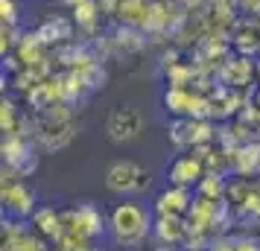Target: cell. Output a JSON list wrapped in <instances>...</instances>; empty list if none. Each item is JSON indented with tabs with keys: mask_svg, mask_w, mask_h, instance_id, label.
Instances as JSON below:
<instances>
[{
	"mask_svg": "<svg viewBox=\"0 0 260 251\" xmlns=\"http://www.w3.org/2000/svg\"><path fill=\"white\" fill-rule=\"evenodd\" d=\"M190 204H193L190 187H176V184H170V190H164L155 199V213L158 216H187Z\"/></svg>",
	"mask_w": 260,
	"mask_h": 251,
	"instance_id": "9",
	"label": "cell"
},
{
	"mask_svg": "<svg viewBox=\"0 0 260 251\" xmlns=\"http://www.w3.org/2000/svg\"><path fill=\"white\" fill-rule=\"evenodd\" d=\"M59 3H61V6H68V9H76L82 0H59Z\"/></svg>",
	"mask_w": 260,
	"mask_h": 251,
	"instance_id": "29",
	"label": "cell"
},
{
	"mask_svg": "<svg viewBox=\"0 0 260 251\" xmlns=\"http://www.w3.org/2000/svg\"><path fill=\"white\" fill-rule=\"evenodd\" d=\"M225 175H216V172H205V178L196 184V190L199 196H208V199H225V190H228V184H225Z\"/></svg>",
	"mask_w": 260,
	"mask_h": 251,
	"instance_id": "22",
	"label": "cell"
},
{
	"mask_svg": "<svg viewBox=\"0 0 260 251\" xmlns=\"http://www.w3.org/2000/svg\"><path fill=\"white\" fill-rule=\"evenodd\" d=\"M205 161L199 155H178L170 167H167V178L170 184H176V187H193V184H199L205 178Z\"/></svg>",
	"mask_w": 260,
	"mask_h": 251,
	"instance_id": "8",
	"label": "cell"
},
{
	"mask_svg": "<svg viewBox=\"0 0 260 251\" xmlns=\"http://www.w3.org/2000/svg\"><path fill=\"white\" fill-rule=\"evenodd\" d=\"M36 140L41 144V149H64L76 137V123L71 120H50V117H41L38 114L36 120Z\"/></svg>",
	"mask_w": 260,
	"mask_h": 251,
	"instance_id": "7",
	"label": "cell"
},
{
	"mask_svg": "<svg viewBox=\"0 0 260 251\" xmlns=\"http://www.w3.org/2000/svg\"><path fill=\"white\" fill-rule=\"evenodd\" d=\"M178 3H181V6H184V9H199V6H205V3H211V0H178Z\"/></svg>",
	"mask_w": 260,
	"mask_h": 251,
	"instance_id": "28",
	"label": "cell"
},
{
	"mask_svg": "<svg viewBox=\"0 0 260 251\" xmlns=\"http://www.w3.org/2000/svg\"><path fill=\"white\" fill-rule=\"evenodd\" d=\"M152 231L161 239V245H178L187 237V222L181 216H158L152 222Z\"/></svg>",
	"mask_w": 260,
	"mask_h": 251,
	"instance_id": "17",
	"label": "cell"
},
{
	"mask_svg": "<svg viewBox=\"0 0 260 251\" xmlns=\"http://www.w3.org/2000/svg\"><path fill=\"white\" fill-rule=\"evenodd\" d=\"M257 187H260V184H251L248 178H240V181H234V184H228L225 199H228V204H231L234 210H240V207H243L254 193H257Z\"/></svg>",
	"mask_w": 260,
	"mask_h": 251,
	"instance_id": "20",
	"label": "cell"
},
{
	"mask_svg": "<svg viewBox=\"0 0 260 251\" xmlns=\"http://www.w3.org/2000/svg\"><path fill=\"white\" fill-rule=\"evenodd\" d=\"M234 172L240 178L260 175V140H248L234 149Z\"/></svg>",
	"mask_w": 260,
	"mask_h": 251,
	"instance_id": "16",
	"label": "cell"
},
{
	"mask_svg": "<svg viewBox=\"0 0 260 251\" xmlns=\"http://www.w3.org/2000/svg\"><path fill=\"white\" fill-rule=\"evenodd\" d=\"M0 152H3V167L15 169L21 178L36 172L38 155H36V146H32V137H26V134H3Z\"/></svg>",
	"mask_w": 260,
	"mask_h": 251,
	"instance_id": "3",
	"label": "cell"
},
{
	"mask_svg": "<svg viewBox=\"0 0 260 251\" xmlns=\"http://www.w3.org/2000/svg\"><path fill=\"white\" fill-rule=\"evenodd\" d=\"M108 228L120 245H141L152 231V216L138 202H120L108 216Z\"/></svg>",
	"mask_w": 260,
	"mask_h": 251,
	"instance_id": "1",
	"label": "cell"
},
{
	"mask_svg": "<svg viewBox=\"0 0 260 251\" xmlns=\"http://www.w3.org/2000/svg\"><path fill=\"white\" fill-rule=\"evenodd\" d=\"M61 222H64V237H73V239H79V242H88V239L103 234V213L88 202L64 210Z\"/></svg>",
	"mask_w": 260,
	"mask_h": 251,
	"instance_id": "4",
	"label": "cell"
},
{
	"mask_svg": "<svg viewBox=\"0 0 260 251\" xmlns=\"http://www.w3.org/2000/svg\"><path fill=\"white\" fill-rule=\"evenodd\" d=\"M254 73H257V67H254L251 56H234V59H225L222 61L219 76H222L231 88H246V85H251Z\"/></svg>",
	"mask_w": 260,
	"mask_h": 251,
	"instance_id": "11",
	"label": "cell"
},
{
	"mask_svg": "<svg viewBox=\"0 0 260 251\" xmlns=\"http://www.w3.org/2000/svg\"><path fill=\"white\" fill-rule=\"evenodd\" d=\"M237 9H240L243 15L260 18V0H237Z\"/></svg>",
	"mask_w": 260,
	"mask_h": 251,
	"instance_id": "26",
	"label": "cell"
},
{
	"mask_svg": "<svg viewBox=\"0 0 260 251\" xmlns=\"http://www.w3.org/2000/svg\"><path fill=\"white\" fill-rule=\"evenodd\" d=\"M237 251H260V242L254 237H237Z\"/></svg>",
	"mask_w": 260,
	"mask_h": 251,
	"instance_id": "27",
	"label": "cell"
},
{
	"mask_svg": "<svg viewBox=\"0 0 260 251\" xmlns=\"http://www.w3.org/2000/svg\"><path fill=\"white\" fill-rule=\"evenodd\" d=\"M143 134V114L132 105H117L106 117V137L111 144H135Z\"/></svg>",
	"mask_w": 260,
	"mask_h": 251,
	"instance_id": "5",
	"label": "cell"
},
{
	"mask_svg": "<svg viewBox=\"0 0 260 251\" xmlns=\"http://www.w3.org/2000/svg\"><path fill=\"white\" fill-rule=\"evenodd\" d=\"M0 196H3L6 210L15 213L18 219L36 213V193L29 190L24 181H21V175L9 167H3V187H0Z\"/></svg>",
	"mask_w": 260,
	"mask_h": 251,
	"instance_id": "6",
	"label": "cell"
},
{
	"mask_svg": "<svg viewBox=\"0 0 260 251\" xmlns=\"http://www.w3.org/2000/svg\"><path fill=\"white\" fill-rule=\"evenodd\" d=\"M32 228H36V234H41V237H47V239H56V242L64 237L61 213H56L53 207H38L36 213H32Z\"/></svg>",
	"mask_w": 260,
	"mask_h": 251,
	"instance_id": "18",
	"label": "cell"
},
{
	"mask_svg": "<svg viewBox=\"0 0 260 251\" xmlns=\"http://www.w3.org/2000/svg\"><path fill=\"white\" fill-rule=\"evenodd\" d=\"M3 251H47L44 248V242L36 237V234H18V237H9L3 239Z\"/></svg>",
	"mask_w": 260,
	"mask_h": 251,
	"instance_id": "23",
	"label": "cell"
},
{
	"mask_svg": "<svg viewBox=\"0 0 260 251\" xmlns=\"http://www.w3.org/2000/svg\"><path fill=\"white\" fill-rule=\"evenodd\" d=\"M0 18H3V24L18 26V3L15 0H0Z\"/></svg>",
	"mask_w": 260,
	"mask_h": 251,
	"instance_id": "24",
	"label": "cell"
},
{
	"mask_svg": "<svg viewBox=\"0 0 260 251\" xmlns=\"http://www.w3.org/2000/svg\"><path fill=\"white\" fill-rule=\"evenodd\" d=\"M73 29H76V24H73V18H61V15H53V18H47V21H41L38 24V38L47 44V47H56V44H68L73 38Z\"/></svg>",
	"mask_w": 260,
	"mask_h": 251,
	"instance_id": "10",
	"label": "cell"
},
{
	"mask_svg": "<svg viewBox=\"0 0 260 251\" xmlns=\"http://www.w3.org/2000/svg\"><path fill=\"white\" fill-rule=\"evenodd\" d=\"M152 184L146 167H141L138 161L132 158H123V161H114L111 167L106 169V187L117 196H129V193H143Z\"/></svg>",
	"mask_w": 260,
	"mask_h": 251,
	"instance_id": "2",
	"label": "cell"
},
{
	"mask_svg": "<svg viewBox=\"0 0 260 251\" xmlns=\"http://www.w3.org/2000/svg\"><path fill=\"white\" fill-rule=\"evenodd\" d=\"M202 91H193V88H178V85H167L164 91V105L170 114L176 117H190L193 108H196V99H199Z\"/></svg>",
	"mask_w": 260,
	"mask_h": 251,
	"instance_id": "13",
	"label": "cell"
},
{
	"mask_svg": "<svg viewBox=\"0 0 260 251\" xmlns=\"http://www.w3.org/2000/svg\"><path fill=\"white\" fill-rule=\"evenodd\" d=\"M100 15H103L100 0H82L76 9H71L73 24H76V29H79L85 38H96L100 35Z\"/></svg>",
	"mask_w": 260,
	"mask_h": 251,
	"instance_id": "14",
	"label": "cell"
},
{
	"mask_svg": "<svg viewBox=\"0 0 260 251\" xmlns=\"http://www.w3.org/2000/svg\"><path fill=\"white\" fill-rule=\"evenodd\" d=\"M155 251H173V245H161V248H155Z\"/></svg>",
	"mask_w": 260,
	"mask_h": 251,
	"instance_id": "30",
	"label": "cell"
},
{
	"mask_svg": "<svg viewBox=\"0 0 260 251\" xmlns=\"http://www.w3.org/2000/svg\"><path fill=\"white\" fill-rule=\"evenodd\" d=\"M149 9H152V0H117V12H114V21L126 26H138V29H146V21H149Z\"/></svg>",
	"mask_w": 260,
	"mask_h": 251,
	"instance_id": "15",
	"label": "cell"
},
{
	"mask_svg": "<svg viewBox=\"0 0 260 251\" xmlns=\"http://www.w3.org/2000/svg\"><path fill=\"white\" fill-rule=\"evenodd\" d=\"M21 123H24V117L18 114V105L3 96L0 99V129H3V134H15L21 129Z\"/></svg>",
	"mask_w": 260,
	"mask_h": 251,
	"instance_id": "21",
	"label": "cell"
},
{
	"mask_svg": "<svg viewBox=\"0 0 260 251\" xmlns=\"http://www.w3.org/2000/svg\"><path fill=\"white\" fill-rule=\"evenodd\" d=\"M231 44L240 56H251V53H260V21L254 18H246L234 24V32H231Z\"/></svg>",
	"mask_w": 260,
	"mask_h": 251,
	"instance_id": "12",
	"label": "cell"
},
{
	"mask_svg": "<svg viewBox=\"0 0 260 251\" xmlns=\"http://www.w3.org/2000/svg\"><path fill=\"white\" fill-rule=\"evenodd\" d=\"M79 76H82V82L88 91H103L108 82V70H106V64H103V59H96L91 61V64H85V67H79Z\"/></svg>",
	"mask_w": 260,
	"mask_h": 251,
	"instance_id": "19",
	"label": "cell"
},
{
	"mask_svg": "<svg viewBox=\"0 0 260 251\" xmlns=\"http://www.w3.org/2000/svg\"><path fill=\"white\" fill-rule=\"evenodd\" d=\"M208 251H237V237H213Z\"/></svg>",
	"mask_w": 260,
	"mask_h": 251,
	"instance_id": "25",
	"label": "cell"
}]
</instances>
